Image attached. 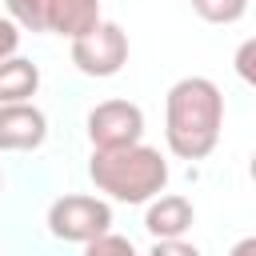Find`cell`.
<instances>
[{
	"label": "cell",
	"mask_w": 256,
	"mask_h": 256,
	"mask_svg": "<svg viewBox=\"0 0 256 256\" xmlns=\"http://www.w3.org/2000/svg\"><path fill=\"white\" fill-rule=\"evenodd\" d=\"M224 124V96L208 76H184L164 100V140L180 160H204Z\"/></svg>",
	"instance_id": "obj_1"
},
{
	"label": "cell",
	"mask_w": 256,
	"mask_h": 256,
	"mask_svg": "<svg viewBox=\"0 0 256 256\" xmlns=\"http://www.w3.org/2000/svg\"><path fill=\"white\" fill-rule=\"evenodd\" d=\"M88 176L100 192H108L120 204H144L164 192L168 184V164L156 148L148 144H128V148H92Z\"/></svg>",
	"instance_id": "obj_2"
},
{
	"label": "cell",
	"mask_w": 256,
	"mask_h": 256,
	"mask_svg": "<svg viewBox=\"0 0 256 256\" xmlns=\"http://www.w3.org/2000/svg\"><path fill=\"white\" fill-rule=\"evenodd\" d=\"M72 64L84 76H116L128 64V32L112 20H96L88 32L72 36Z\"/></svg>",
	"instance_id": "obj_3"
},
{
	"label": "cell",
	"mask_w": 256,
	"mask_h": 256,
	"mask_svg": "<svg viewBox=\"0 0 256 256\" xmlns=\"http://www.w3.org/2000/svg\"><path fill=\"white\" fill-rule=\"evenodd\" d=\"M108 224H112V208L84 192H68L48 208V232L68 244H88L92 236L108 232Z\"/></svg>",
	"instance_id": "obj_4"
},
{
	"label": "cell",
	"mask_w": 256,
	"mask_h": 256,
	"mask_svg": "<svg viewBox=\"0 0 256 256\" xmlns=\"http://www.w3.org/2000/svg\"><path fill=\"white\" fill-rule=\"evenodd\" d=\"M144 136V112L132 100H104L88 112V140L92 148H128Z\"/></svg>",
	"instance_id": "obj_5"
},
{
	"label": "cell",
	"mask_w": 256,
	"mask_h": 256,
	"mask_svg": "<svg viewBox=\"0 0 256 256\" xmlns=\"http://www.w3.org/2000/svg\"><path fill=\"white\" fill-rule=\"evenodd\" d=\"M48 136V120L32 100L0 104V152H32Z\"/></svg>",
	"instance_id": "obj_6"
},
{
	"label": "cell",
	"mask_w": 256,
	"mask_h": 256,
	"mask_svg": "<svg viewBox=\"0 0 256 256\" xmlns=\"http://www.w3.org/2000/svg\"><path fill=\"white\" fill-rule=\"evenodd\" d=\"M192 220H196V212H192V204H188L184 196H160V200L148 204L144 228H148L156 240H176V236H184V232L192 228Z\"/></svg>",
	"instance_id": "obj_7"
},
{
	"label": "cell",
	"mask_w": 256,
	"mask_h": 256,
	"mask_svg": "<svg viewBox=\"0 0 256 256\" xmlns=\"http://www.w3.org/2000/svg\"><path fill=\"white\" fill-rule=\"evenodd\" d=\"M100 20V0H48V32L80 36Z\"/></svg>",
	"instance_id": "obj_8"
},
{
	"label": "cell",
	"mask_w": 256,
	"mask_h": 256,
	"mask_svg": "<svg viewBox=\"0 0 256 256\" xmlns=\"http://www.w3.org/2000/svg\"><path fill=\"white\" fill-rule=\"evenodd\" d=\"M40 88V68L24 56H8L0 60V104H20L32 100Z\"/></svg>",
	"instance_id": "obj_9"
},
{
	"label": "cell",
	"mask_w": 256,
	"mask_h": 256,
	"mask_svg": "<svg viewBox=\"0 0 256 256\" xmlns=\"http://www.w3.org/2000/svg\"><path fill=\"white\" fill-rule=\"evenodd\" d=\"M8 20L24 32H48V0H8Z\"/></svg>",
	"instance_id": "obj_10"
},
{
	"label": "cell",
	"mask_w": 256,
	"mask_h": 256,
	"mask_svg": "<svg viewBox=\"0 0 256 256\" xmlns=\"http://www.w3.org/2000/svg\"><path fill=\"white\" fill-rule=\"evenodd\" d=\"M192 8L208 24H236L248 12V0H192Z\"/></svg>",
	"instance_id": "obj_11"
},
{
	"label": "cell",
	"mask_w": 256,
	"mask_h": 256,
	"mask_svg": "<svg viewBox=\"0 0 256 256\" xmlns=\"http://www.w3.org/2000/svg\"><path fill=\"white\" fill-rule=\"evenodd\" d=\"M84 256H140V252H136L132 240H124V236L100 232V236H92V240L84 244Z\"/></svg>",
	"instance_id": "obj_12"
},
{
	"label": "cell",
	"mask_w": 256,
	"mask_h": 256,
	"mask_svg": "<svg viewBox=\"0 0 256 256\" xmlns=\"http://www.w3.org/2000/svg\"><path fill=\"white\" fill-rule=\"evenodd\" d=\"M148 256H200V248L188 244L184 236H176V240H156Z\"/></svg>",
	"instance_id": "obj_13"
},
{
	"label": "cell",
	"mask_w": 256,
	"mask_h": 256,
	"mask_svg": "<svg viewBox=\"0 0 256 256\" xmlns=\"http://www.w3.org/2000/svg\"><path fill=\"white\" fill-rule=\"evenodd\" d=\"M16 48H20V28H16L8 16H0V60L16 56Z\"/></svg>",
	"instance_id": "obj_14"
},
{
	"label": "cell",
	"mask_w": 256,
	"mask_h": 256,
	"mask_svg": "<svg viewBox=\"0 0 256 256\" xmlns=\"http://www.w3.org/2000/svg\"><path fill=\"white\" fill-rule=\"evenodd\" d=\"M252 56H256V40H244L240 44V52H236V72H240V80H256V68H252Z\"/></svg>",
	"instance_id": "obj_15"
},
{
	"label": "cell",
	"mask_w": 256,
	"mask_h": 256,
	"mask_svg": "<svg viewBox=\"0 0 256 256\" xmlns=\"http://www.w3.org/2000/svg\"><path fill=\"white\" fill-rule=\"evenodd\" d=\"M228 256H256V240H252V236H244V240H240Z\"/></svg>",
	"instance_id": "obj_16"
},
{
	"label": "cell",
	"mask_w": 256,
	"mask_h": 256,
	"mask_svg": "<svg viewBox=\"0 0 256 256\" xmlns=\"http://www.w3.org/2000/svg\"><path fill=\"white\" fill-rule=\"evenodd\" d=\"M0 184H4V176H0Z\"/></svg>",
	"instance_id": "obj_17"
}]
</instances>
